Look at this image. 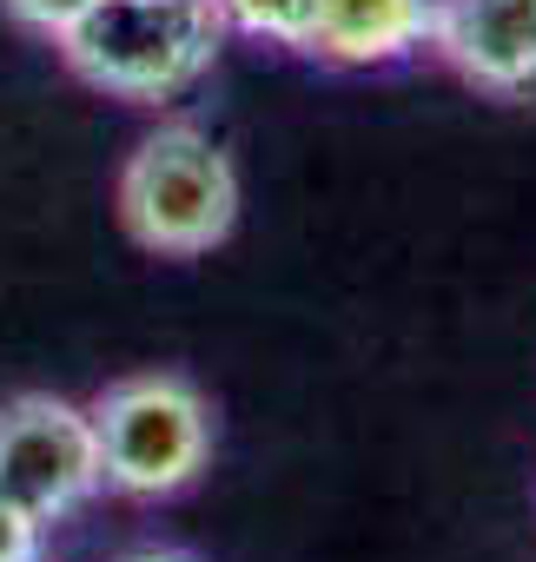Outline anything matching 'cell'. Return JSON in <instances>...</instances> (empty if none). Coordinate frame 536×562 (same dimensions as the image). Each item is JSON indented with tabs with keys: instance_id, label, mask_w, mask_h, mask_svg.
<instances>
[{
	"instance_id": "1",
	"label": "cell",
	"mask_w": 536,
	"mask_h": 562,
	"mask_svg": "<svg viewBox=\"0 0 536 562\" xmlns=\"http://www.w3.org/2000/svg\"><path fill=\"white\" fill-rule=\"evenodd\" d=\"M54 47L67 74L93 93L126 106H166L212 74L225 21L212 0H93Z\"/></svg>"
},
{
	"instance_id": "2",
	"label": "cell",
	"mask_w": 536,
	"mask_h": 562,
	"mask_svg": "<svg viewBox=\"0 0 536 562\" xmlns=\"http://www.w3.org/2000/svg\"><path fill=\"white\" fill-rule=\"evenodd\" d=\"M120 225L133 245L159 258H199L238 225V172L232 153L205 126H159L120 166Z\"/></svg>"
},
{
	"instance_id": "3",
	"label": "cell",
	"mask_w": 536,
	"mask_h": 562,
	"mask_svg": "<svg viewBox=\"0 0 536 562\" xmlns=\"http://www.w3.org/2000/svg\"><path fill=\"white\" fill-rule=\"evenodd\" d=\"M87 417L100 437V476L120 496H172L212 457V404L179 371L120 378L87 404Z\"/></svg>"
},
{
	"instance_id": "4",
	"label": "cell",
	"mask_w": 536,
	"mask_h": 562,
	"mask_svg": "<svg viewBox=\"0 0 536 562\" xmlns=\"http://www.w3.org/2000/svg\"><path fill=\"white\" fill-rule=\"evenodd\" d=\"M100 490L107 476L87 404L54 391H21L0 404V503L27 509L34 522H60Z\"/></svg>"
},
{
	"instance_id": "5",
	"label": "cell",
	"mask_w": 536,
	"mask_h": 562,
	"mask_svg": "<svg viewBox=\"0 0 536 562\" xmlns=\"http://www.w3.org/2000/svg\"><path fill=\"white\" fill-rule=\"evenodd\" d=\"M431 54L490 100H536V0H431Z\"/></svg>"
},
{
	"instance_id": "6",
	"label": "cell",
	"mask_w": 536,
	"mask_h": 562,
	"mask_svg": "<svg viewBox=\"0 0 536 562\" xmlns=\"http://www.w3.org/2000/svg\"><path fill=\"white\" fill-rule=\"evenodd\" d=\"M431 47V0H312L305 54L332 67H398Z\"/></svg>"
},
{
	"instance_id": "7",
	"label": "cell",
	"mask_w": 536,
	"mask_h": 562,
	"mask_svg": "<svg viewBox=\"0 0 536 562\" xmlns=\"http://www.w3.org/2000/svg\"><path fill=\"white\" fill-rule=\"evenodd\" d=\"M225 34H245V41H272V47H292L305 54V34H312V0H212Z\"/></svg>"
},
{
	"instance_id": "8",
	"label": "cell",
	"mask_w": 536,
	"mask_h": 562,
	"mask_svg": "<svg viewBox=\"0 0 536 562\" xmlns=\"http://www.w3.org/2000/svg\"><path fill=\"white\" fill-rule=\"evenodd\" d=\"M87 8H93V0H8V14H14L27 34H47V41H60Z\"/></svg>"
},
{
	"instance_id": "9",
	"label": "cell",
	"mask_w": 536,
	"mask_h": 562,
	"mask_svg": "<svg viewBox=\"0 0 536 562\" xmlns=\"http://www.w3.org/2000/svg\"><path fill=\"white\" fill-rule=\"evenodd\" d=\"M41 542H47V522L0 503V562H41Z\"/></svg>"
},
{
	"instance_id": "10",
	"label": "cell",
	"mask_w": 536,
	"mask_h": 562,
	"mask_svg": "<svg viewBox=\"0 0 536 562\" xmlns=\"http://www.w3.org/2000/svg\"><path fill=\"white\" fill-rule=\"evenodd\" d=\"M126 562H192V555H179V549H139V555H126Z\"/></svg>"
}]
</instances>
